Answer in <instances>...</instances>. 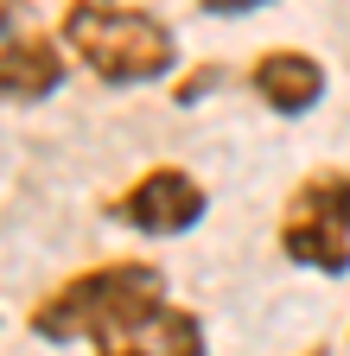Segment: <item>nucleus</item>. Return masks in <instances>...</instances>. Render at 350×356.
Wrapping results in <instances>:
<instances>
[{"mask_svg":"<svg viewBox=\"0 0 350 356\" xmlns=\"http://www.w3.org/2000/svg\"><path fill=\"white\" fill-rule=\"evenodd\" d=\"M58 38L83 76L102 89H153L179 70V32L159 13L127 7V0H70L58 13Z\"/></svg>","mask_w":350,"mask_h":356,"instance_id":"obj_1","label":"nucleus"},{"mask_svg":"<svg viewBox=\"0 0 350 356\" xmlns=\"http://www.w3.org/2000/svg\"><path fill=\"white\" fill-rule=\"evenodd\" d=\"M153 305H166V274L147 254L96 261V267L64 274L51 293H38L26 312V331L45 343H102V337L127 331L134 318H147Z\"/></svg>","mask_w":350,"mask_h":356,"instance_id":"obj_2","label":"nucleus"},{"mask_svg":"<svg viewBox=\"0 0 350 356\" xmlns=\"http://www.w3.org/2000/svg\"><path fill=\"white\" fill-rule=\"evenodd\" d=\"M274 242L305 274H350V165H319L299 178L280 204Z\"/></svg>","mask_w":350,"mask_h":356,"instance_id":"obj_3","label":"nucleus"},{"mask_svg":"<svg viewBox=\"0 0 350 356\" xmlns=\"http://www.w3.org/2000/svg\"><path fill=\"white\" fill-rule=\"evenodd\" d=\"M102 216L121 222V229H134L141 242H179L210 216V191L185 165H147L102 204Z\"/></svg>","mask_w":350,"mask_h":356,"instance_id":"obj_4","label":"nucleus"},{"mask_svg":"<svg viewBox=\"0 0 350 356\" xmlns=\"http://www.w3.org/2000/svg\"><path fill=\"white\" fill-rule=\"evenodd\" d=\"M242 83H248V96L268 115H280V121L312 115L325 102V89H331L325 64L312 51H299V44H261V51L248 58V70H242Z\"/></svg>","mask_w":350,"mask_h":356,"instance_id":"obj_5","label":"nucleus"},{"mask_svg":"<svg viewBox=\"0 0 350 356\" xmlns=\"http://www.w3.org/2000/svg\"><path fill=\"white\" fill-rule=\"evenodd\" d=\"M64 76H70V51L58 32H32L19 19L0 26V102L32 108V102L58 96Z\"/></svg>","mask_w":350,"mask_h":356,"instance_id":"obj_6","label":"nucleus"},{"mask_svg":"<svg viewBox=\"0 0 350 356\" xmlns=\"http://www.w3.org/2000/svg\"><path fill=\"white\" fill-rule=\"evenodd\" d=\"M90 356H210V331L191 305H153L147 318H134L127 331L90 343Z\"/></svg>","mask_w":350,"mask_h":356,"instance_id":"obj_7","label":"nucleus"},{"mask_svg":"<svg viewBox=\"0 0 350 356\" xmlns=\"http://www.w3.org/2000/svg\"><path fill=\"white\" fill-rule=\"evenodd\" d=\"M210 89H216V70L204 64V70H191V76H179V83H172V102H179V108H198Z\"/></svg>","mask_w":350,"mask_h":356,"instance_id":"obj_8","label":"nucleus"},{"mask_svg":"<svg viewBox=\"0 0 350 356\" xmlns=\"http://www.w3.org/2000/svg\"><path fill=\"white\" fill-rule=\"evenodd\" d=\"M274 0H198V13H216V19H242V13H261Z\"/></svg>","mask_w":350,"mask_h":356,"instance_id":"obj_9","label":"nucleus"},{"mask_svg":"<svg viewBox=\"0 0 350 356\" xmlns=\"http://www.w3.org/2000/svg\"><path fill=\"white\" fill-rule=\"evenodd\" d=\"M19 19V0H0V26H13Z\"/></svg>","mask_w":350,"mask_h":356,"instance_id":"obj_10","label":"nucleus"},{"mask_svg":"<svg viewBox=\"0 0 350 356\" xmlns=\"http://www.w3.org/2000/svg\"><path fill=\"white\" fill-rule=\"evenodd\" d=\"M305 356H325V350H305Z\"/></svg>","mask_w":350,"mask_h":356,"instance_id":"obj_11","label":"nucleus"}]
</instances>
